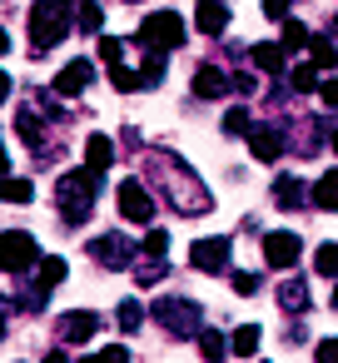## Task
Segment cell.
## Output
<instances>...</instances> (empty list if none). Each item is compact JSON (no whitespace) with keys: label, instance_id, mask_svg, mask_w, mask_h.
<instances>
[{"label":"cell","instance_id":"obj_18","mask_svg":"<svg viewBox=\"0 0 338 363\" xmlns=\"http://www.w3.org/2000/svg\"><path fill=\"white\" fill-rule=\"evenodd\" d=\"M85 164H90V169H100V174H105V169H110V164H115V145H110V140H105V135H90V140H85Z\"/></svg>","mask_w":338,"mask_h":363},{"label":"cell","instance_id":"obj_32","mask_svg":"<svg viewBox=\"0 0 338 363\" xmlns=\"http://www.w3.org/2000/svg\"><path fill=\"white\" fill-rule=\"evenodd\" d=\"M80 363H130V348H125V343H110V348H100V353H90V358H80Z\"/></svg>","mask_w":338,"mask_h":363},{"label":"cell","instance_id":"obj_15","mask_svg":"<svg viewBox=\"0 0 338 363\" xmlns=\"http://www.w3.org/2000/svg\"><path fill=\"white\" fill-rule=\"evenodd\" d=\"M303 199H308L303 179H293V174H278V179H274V204H278V209H298Z\"/></svg>","mask_w":338,"mask_h":363},{"label":"cell","instance_id":"obj_23","mask_svg":"<svg viewBox=\"0 0 338 363\" xmlns=\"http://www.w3.org/2000/svg\"><path fill=\"white\" fill-rule=\"evenodd\" d=\"M308 50H313V65H318V70H333V65H338V45H333L328 35H308Z\"/></svg>","mask_w":338,"mask_h":363},{"label":"cell","instance_id":"obj_36","mask_svg":"<svg viewBox=\"0 0 338 363\" xmlns=\"http://www.w3.org/2000/svg\"><path fill=\"white\" fill-rule=\"evenodd\" d=\"M135 279H140L145 289H150V284H159V279H164V259H154V264H145V269H140Z\"/></svg>","mask_w":338,"mask_h":363},{"label":"cell","instance_id":"obj_6","mask_svg":"<svg viewBox=\"0 0 338 363\" xmlns=\"http://www.w3.org/2000/svg\"><path fill=\"white\" fill-rule=\"evenodd\" d=\"M35 259H40L35 234H26V229L0 234V269H6V274H26V269H35Z\"/></svg>","mask_w":338,"mask_h":363},{"label":"cell","instance_id":"obj_44","mask_svg":"<svg viewBox=\"0 0 338 363\" xmlns=\"http://www.w3.org/2000/svg\"><path fill=\"white\" fill-rule=\"evenodd\" d=\"M45 363H70V358L65 353H45Z\"/></svg>","mask_w":338,"mask_h":363},{"label":"cell","instance_id":"obj_40","mask_svg":"<svg viewBox=\"0 0 338 363\" xmlns=\"http://www.w3.org/2000/svg\"><path fill=\"white\" fill-rule=\"evenodd\" d=\"M120 50H125V45H120L115 35H105V40H100V60H105V65H115V60H120Z\"/></svg>","mask_w":338,"mask_h":363},{"label":"cell","instance_id":"obj_24","mask_svg":"<svg viewBox=\"0 0 338 363\" xmlns=\"http://www.w3.org/2000/svg\"><path fill=\"white\" fill-rule=\"evenodd\" d=\"M35 274H40V289H55V284H65V259H35Z\"/></svg>","mask_w":338,"mask_h":363},{"label":"cell","instance_id":"obj_2","mask_svg":"<svg viewBox=\"0 0 338 363\" xmlns=\"http://www.w3.org/2000/svg\"><path fill=\"white\" fill-rule=\"evenodd\" d=\"M70 30H75L70 0H35L30 6V45L35 50H55Z\"/></svg>","mask_w":338,"mask_h":363},{"label":"cell","instance_id":"obj_25","mask_svg":"<svg viewBox=\"0 0 338 363\" xmlns=\"http://www.w3.org/2000/svg\"><path fill=\"white\" fill-rule=\"evenodd\" d=\"M75 30H85V35H100V30H105V16H100V6H95V0H85V6H80Z\"/></svg>","mask_w":338,"mask_h":363},{"label":"cell","instance_id":"obj_48","mask_svg":"<svg viewBox=\"0 0 338 363\" xmlns=\"http://www.w3.org/2000/svg\"><path fill=\"white\" fill-rule=\"evenodd\" d=\"M0 338H6V318H0Z\"/></svg>","mask_w":338,"mask_h":363},{"label":"cell","instance_id":"obj_34","mask_svg":"<svg viewBox=\"0 0 338 363\" xmlns=\"http://www.w3.org/2000/svg\"><path fill=\"white\" fill-rule=\"evenodd\" d=\"M6 199L30 204V199H35V184H30V179H6Z\"/></svg>","mask_w":338,"mask_h":363},{"label":"cell","instance_id":"obj_38","mask_svg":"<svg viewBox=\"0 0 338 363\" xmlns=\"http://www.w3.org/2000/svg\"><path fill=\"white\" fill-rule=\"evenodd\" d=\"M318 100L323 110H338V80H318Z\"/></svg>","mask_w":338,"mask_h":363},{"label":"cell","instance_id":"obj_1","mask_svg":"<svg viewBox=\"0 0 338 363\" xmlns=\"http://www.w3.org/2000/svg\"><path fill=\"white\" fill-rule=\"evenodd\" d=\"M100 189H105V174L100 169H70V174H60L55 179V209H60V219L70 224V229H80L85 224V214L95 209V199H100Z\"/></svg>","mask_w":338,"mask_h":363},{"label":"cell","instance_id":"obj_21","mask_svg":"<svg viewBox=\"0 0 338 363\" xmlns=\"http://www.w3.org/2000/svg\"><path fill=\"white\" fill-rule=\"evenodd\" d=\"M194 338H199V353H204V363H219V358L229 353V338H224V333H214V328H199Z\"/></svg>","mask_w":338,"mask_h":363},{"label":"cell","instance_id":"obj_45","mask_svg":"<svg viewBox=\"0 0 338 363\" xmlns=\"http://www.w3.org/2000/svg\"><path fill=\"white\" fill-rule=\"evenodd\" d=\"M6 50H11V35H6V30H0V55H6Z\"/></svg>","mask_w":338,"mask_h":363},{"label":"cell","instance_id":"obj_14","mask_svg":"<svg viewBox=\"0 0 338 363\" xmlns=\"http://www.w3.org/2000/svg\"><path fill=\"white\" fill-rule=\"evenodd\" d=\"M194 26H199L204 35H224V30H229V6H224V0H199Z\"/></svg>","mask_w":338,"mask_h":363},{"label":"cell","instance_id":"obj_4","mask_svg":"<svg viewBox=\"0 0 338 363\" xmlns=\"http://www.w3.org/2000/svg\"><path fill=\"white\" fill-rule=\"evenodd\" d=\"M164 164H169V174L159 179L164 184V194H169V204L179 209V214H204L209 209V194L194 184V174L179 164V160H169V150H164Z\"/></svg>","mask_w":338,"mask_h":363},{"label":"cell","instance_id":"obj_5","mask_svg":"<svg viewBox=\"0 0 338 363\" xmlns=\"http://www.w3.org/2000/svg\"><path fill=\"white\" fill-rule=\"evenodd\" d=\"M154 323L174 338H194L204 328V308L194 298H154Z\"/></svg>","mask_w":338,"mask_h":363},{"label":"cell","instance_id":"obj_33","mask_svg":"<svg viewBox=\"0 0 338 363\" xmlns=\"http://www.w3.org/2000/svg\"><path fill=\"white\" fill-rule=\"evenodd\" d=\"M298 45H308L303 21H283V50H298Z\"/></svg>","mask_w":338,"mask_h":363},{"label":"cell","instance_id":"obj_19","mask_svg":"<svg viewBox=\"0 0 338 363\" xmlns=\"http://www.w3.org/2000/svg\"><path fill=\"white\" fill-rule=\"evenodd\" d=\"M278 303H283L288 313H303V308H308V284H303L298 274L283 279V284H278Z\"/></svg>","mask_w":338,"mask_h":363},{"label":"cell","instance_id":"obj_7","mask_svg":"<svg viewBox=\"0 0 338 363\" xmlns=\"http://www.w3.org/2000/svg\"><path fill=\"white\" fill-rule=\"evenodd\" d=\"M100 328H105V318L95 308H70L55 318V338H65V343H90Z\"/></svg>","mask_w":338,"mask_h":363},{"label":"cell","instance_id":"obj_46","mask_svg":"<svg viewBox=\"0 0 338 363\" xmlns=\"http://www.w3.org/2000/svg\"><path fill=\"white\" fill-rule=\"evenodd\" d=\"M328 145H333V155H338V130H333V135H328Z\"/></svg>","mask_w":338,"mask_h":363},{"label":"cell","instance_id":"obj_13","mask_svg":"<svg viewBox=\"0 0 338 363\" xmlns=\"http://www.w3.org/2000/svg\"><path fill=\"white\" fill-rule=\"evenodd\" d=\"M90 80H95V65H90V60H70V65L55 75V95H65V100H70V95H80Z\"/></svg>","mask_w":338,"mask_h":363},{"label":"cell","instance_id":"obj_27","mask_svg":"<svg viewBox=\"0 0 338 363\" xmlns=\"http://www.w3.org/2000/svg\"><path fill=\"white\" fill-rule=\"evenodd\" d=\"M164 80V55L159 50H145V70H140V85H159Z\"/></svg>","mask_w":338,"mask_h":363},{"label":"cell","instance_id":"obj_11","mask_svg":"<svg viewBox=\"0 0 338 363\" xmlns=\"http://www.w3.org/2000/svg\"><path fill=\"white\" fill-rule=\"evenodd\" d=\"M90 259H100L105 269H125L135 259V249L125 234H100V239H90Z\"/></svg>","mask_w":338,"mask_h":363},{"label":"cell","instance_id":"obj_3","mask_svg":"<svg viewBox=\"0 0 338 363\" xmlns=\"http://www.w3.org/2000/svg\"><path fill=\"white\" fill-rule=\"evenodd\" d=\"M135 45H140V50H159V55H169V50L184 45V21H179L174 11H154L150 21H140Z\"/></svg>","mask_w":338,"mask_h":363},{"label":"cell","instance_id":"obj_47","mask_svg":"<svg viewBox=\"0 0 338 363\" xmlns=\"http://www.w3.org/2000/svg\"><path fill=\"white\" fill-rule=\"evenodd\" d=\"M333 308H338V284H333Z\"/></svg>","mask_w":338,"mask_h":363},{"label":"cell","instance_id":"obj_8","mask_svg":"<svg viewBox=\"0 0 338 363\" xmlns=\"http://www.w3.org/2000/svg\"><path fill=\"white\" fill-rule=\"evenodd\" d=\"M298 254H303V239H298L293 229H274V234H264V259H269L274 269H293Z\"/></svg>","mask_w":338,"mask_h":363},{"label":"cell","instance_id":"obj_22","mask_svg":"<svg viewBox=\"0 0 338 363\" xmlns=\"http://www.w3.org/2000/svg\"><path fill=\"white\" fill-rule=\"evenodd\" d=\"M318 209H338V169H328L318 184H313V194H308Z\"/></svg>","mask_w":338,"mask_h":363},{"label":"cell","instance_id":"obj_39","mask_svg":"<svg viewBox=\"0 0 338 363\" xmlns=\"http://www.w3.org/2000/svg\"><path fill=\"white\" fill-rule=\"evenodd\" d=\"M313 363H338V338H323L313 348Z\"/></svg>","mask_w":338,"mask_h":363},{"label":"cell","instance_id":"obj_35","mask_svg":"<svg viewBox=\"0 0 338 363\" xmlns=\"http://www.w3.org/2000/svg\"><path fill=\"white\" fill-rule=\"evenodd\" d=\"M145 254H150V259H164V254H169V234H164V229H150V234H145Z\"/></svg>","mask_w":338,"mask_h":363},{"label":"cell","instance_id":"obj_42","mask_svg":"<svg viewBox=\"0 0 338 363\" xmlns=\"http://www.w3.org/2000/svg\"><path fill=\"white\" fill-rule=\"evenodd\" d=\"M6 179H11V160H6V145H0V199H6Z\"/></svg>","mask_w":338,"mask_h":363},{"label":"cell","instance_id":"obj_20","mask_svg":"<svg viewBox=\"0 0 338 363\" xmlns=\"http://www.w3.org/2000/svg\"><path fill=\"white\" fill-rule=\"evenodd\" d=\"M259 343H264V328H259V323H244V328H234V338H229V353H239V358H254V353H259Z\"/></svg>","mask_w":338,"mask_h":363},{"label":"cell","instance_id":"obj_9","mask_svg":"<svg viewBox=\"0 0 338 363\" xmlns=\"http://www.w3.org/2000/svg\"><path fill=\"white\" fill-rule=\"evenodd\" d=\"M229 239L224 234H214V239H194V249H189V259H194V269L199 274H224L229 269Z\"/></svg>","mask_w":338,"mask_h":363},{"label":"cell","instance_id":"obj_10","mask_svg":"<svg viewBox=\"0 0 338 363\" xmlns=\"http://www.w3.org/2000/svg\"><path fill=\"white\" fill-rule=\"evenodd\" d=\"M120 214L135 219V224H150V219H154V199H150V189H145L140 179H125V184H120Z\"/></svg>","mask_w":338,"mask_h":363},{"label":"cell","instance_id":"obj_31","mask_svg":"<svg viewBox=\"0 0 338 363\" xmlns=\"http://www.w3.org/2000/svg\"><path fill=\"white\" fill-rule=\"evenodd\" d=\"M249 125H254V120H249L244 105H234V110L224 115V135H249Z\"/></svg>","mask_w":338,"mask_h":363},{"label":"cell","instance_id":"obj_30","mask_svg":"<svg viewBox=\"0 0 338 363\" xmlns=\"http://www.w3.org/2000/svg\"><path fill=\"white\" fill-rule=\"evenodd\" d=\"M288 80H293V90H318V65H313V60H308V65H293Z\"/></svg>","mask_w":338,"mask_h":363},{"label":"cell","instance_id":"obj_12","mask_svg":"<svg viewBox=\"0 0 338 363\" xmlns=\"http://www.w3.org/2000/svg\"><path fill=\"white\" fill-rule=\"evenodd\" d=\"M249 150H254V160L274 164V160L283 155V130H274V125H249Z\"/></svg>","mask_w":338,"mask_h":363},{"label":"cell","instance_id":"obj_28","mask_svg":"<svg viewBox=\"0 0 338 363\" xmlns=\"http://www.w3.org/2000/svg\"><path fill=\"white\" fill-rule=\"evenodd\" d=\"M115 318H120V328H125V333H140V323H145V308H140L135 298H125Z\"/></svg>","mask_w":338,"mask_h":363},{"label":"cell","instance_id":"obj_43","mask_svg":"<svg viewBox=\"0 0 338 363\" xmlns=\"http://www.w3.org/2000/svg\"><path fill=\"white\" fill-rule=\"evenodd\" d=\"M0 100H11V75L0 70Z\"/></svg>","mask_w":338,"mask_h":363},{"label":"cell","instance_id":"obj_16","mask_svg":"<svg viewBox=\"0 0 338 363\" xmlns=\"http://www.w3.org/2000/svg\"><path fill=\"white\" fill-rule=\"evenodd\" d=\"M224 90H229L224 70H214V65H199V75H194V95H199V100H219Z\"/></svg>","mask_w":338,"mask_h":363},{"label":"cell","instance_id":"obj_41","mask_svg":"<svg viewBox=\"0 0 338 363\" xmlns=\"http://www.w3.org/2000/svg\"><path fill=\"white\" fill-rule=\"evenodd\" d=\"M288 6H293V0H264V16L269 21H288Z\"/></svg>","mask_w":338,"mask_h":363},{"label":"cell","instance_id":"obj_29","mask_svg":"<svg viewBox=\"0 0 338 363\" xmlns=\"http://www.w3.org/2000/svg\"><path fill=\"white\" fill-rule=\"evenodd\" d=\"M110 85H115L120 95H130V90H140V75H135V70H125V65L115 60V65H110Z\"/></svg>","mask_w":338,"mask_h":363},{"label":"cell","instance_id":"obj_49","mask_svg":"<svg viewBox=\"0 0 338 363\" xmlns=\"http://www.w3.org/2000/svg\"><path fill=\"white\" fill-rule=\"evenodd\" d=\"M333 30H338V16H333Z\"/></svg>","mask_w":338,"mask_h":363},{"label":"cell","instance_id":"obj_26","mask_svg":"<svg viewBox=\"0 0 338 363\" xmlns=\"http://www.w3.org/2000/svg\"><path fill=\"white\" fill-rule=\"evenodd\" d=\"M313 269H318L323 279H338V244H318V254H313Z\"/></svg>","mask_w":338,"mask_h":363},{"label":"cell","instance_id":"obj_17","mask_svg":"<svg viewBox=\"0 0 338 363\" xmlns=\"http://www.w3.org/2000/svg\"><path fill=\"white\" fill-rule=\"evenodd\" d=\"M249 60H254V70H264V75H278V70H283V45L264 40V45H254V50H249Z\"/></svg>","mask_w":338,"mask_h":363},{"label":"cell","instance_id":"obj_37","mask_svg":"<svg viewBox=\"0 0 338 363\" xmlns=\"http://www.w3.org/2000/svg\"><path fill=\"white\" fill-rule=\"evenodd\" d=\"M234 294H259V274L239 269V274H234Z\"/></svg>","mask_w":338,"mask_h":363},{"label":"cell","instance_id":"obj_50","mask_svg":"<svg viewBox=\"0 0 338 363\" xmlns=\"http://www.w3.org/2000/svg\"><path fill=\"white\" fill-rule=\"evenodd\" d=\"M130 6H135V0H130Z\"/></svg>","mask_w":338,"mask_h":363}]
</instances>
